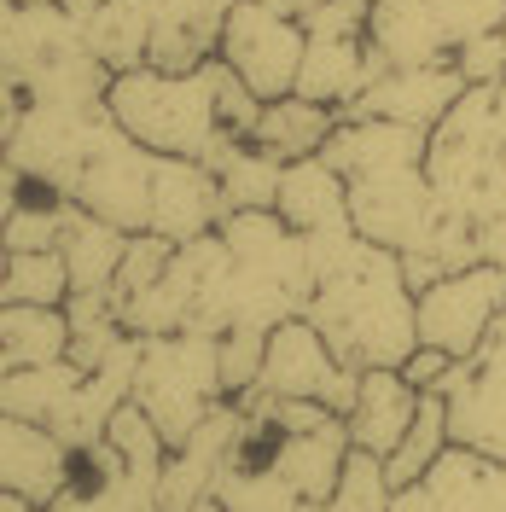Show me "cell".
<instances>
[{"instance_id": "40", "label": "cell", "mask_w": 506, "mask_h": 512, "mask_svg": "<svg viewBox=\"0 0 506 512\" xmlns=\"http://www.w3.org/2000/svg\"><path fill=\"white\" fill-rule=\"evenodd\" d=\"M477 350H495V355H506V309L495 315V326H489V338H483Z\"/></svg>"}, {"instance_id": "22", "label": "cell", "mask_w": 506, "mask_h": 512, "mask_svg": "<svg viewBox=\"0 0 506 512\" xmlns=\"http://www.w3.org/2000/svg\"><path fill=\"white\" fill-rule=\"evenodd\" d=\"M332 128H338V111H332V105L303 99V94H285V99H262L251 140L262 146V152H274L280 163H297V158H315Z\"/></svg>"}, {"instance_id": "44", "label": "cell", "mask_w": 506, "mask_h": 512, "mask_svg": "<svg viewBox=\"0 0 506 512\" xmlns=\"http://www.w3.org/2000/svg\"><path fill=\"white\" fill-rule=\"evenodd\" d=\"M187 512H227V507L216 501V495H210V501H198V507H187Z\"/></svg>"}, {"instance_id": "2", "label": "cell", "mask_w": 506, "mask_h": 512, "mask_svg": "<svg viewBox=\"0 0 506 512\" xmlns=\"http://www.w3.org/2000/svg\"><path fill=\"white\" fill-rule=\"evenodd\" d=\"M222 59H204L192 70H158V64H134L111 76L105 111L134 134L140 146H152L163 158H204L216 163L233 146L222 123Z\"/></svg>"}, {"instance_id": "35", "label": "cell", "mask_w": 506, "mask_h": 512, "mask_svg": "<svg viewBox=\"0 0 506 512\" xmlns=\"http://www.w3.org/2000/svg\"><path fill=\"white\" fill-rule=\"evenodd\" d=\"M367 12L373 0H320L315 12L303 18L309 35H367Z\"/></svg>"}, {"instance_id": "19", "label": "cell", "mask_w": 506, "mask_h": 512, "mask_svg": "<svg viewBox=\"0 0 506 512\" xmlns=\"http://www.w3.org/2000/svg\"><path fill=\"white\" fill-rule=\"evenodd\" d=\"M53 512H163L158 478L134 472L111 443H94L76 454V489Z\"/></svg>"}, {"instance_id": "45", "label": "cell", "mask_w": 506, "mask_h": 512, "mask_svg": "<svg viewBox=\"0 0 506 512\" xmlns=\"http://www.w3.org/2000/svg\"><path fill=\"white\" fill-rule=\"evenodd\" d=\"M12 6H47V0H12Z\"/></svg>"}, {"instance_id": "26", "label": "cell", "mask_w": 506, "mask_h": 512, "mask_svg": "<svg viewBox=\"0 0 506 512\" xmlns=\"http://www.w3.org/2000/svg\"><path fill=\"white\" fill-rule=\"evenodd\" d=\"M82 35L111 70H134L152 53V0H105L94 18H82Z\"/></svg>"}, {"instance_id": "31", "label": "cell", "mask_w": 506, "mask_h": 512, "mask_svg": "<svg viewBox=\"0 0 506 512\" xmlns=\"http://www.w3.org/2000/svg\"><path fill=\"white\" fill-rule=\"evenodd\" d=\"M70 297V268H64V251H12L6 256V303H47V309H64Z\"/></svg>"}, {"instance_id": "39", "label": "cell", "mask_w": 506, "mask_h": 512, "mask_svg": "<svg viewBox=\"0 0 506 512\" xmlns=\"http://www.w3.org/2000/svg\"><path fill=\"white\" fill-rule=\"evenodd\" d=\"M12 30H18V6L0 0V59H6V47H12Z\"/></svg>"}, {"instance_id": "36", "label": "cell", "mask_w": 506, "mask_h": 512, "mask_svg": "<svg viewBox=\"0 0 506 512\" xmlns=\"http://www.w3.org/2000/svg\"><path fill=\"white\" fill-rule=\"evenodd\" d=\"M448 373H454V355L437 350V344H413V355L402 361V379H408L413 390H443Z\"/></svg>"}, {"instance_id": "13", "label": "cell", "mask_w": 506, "mask_h": 512, "mask_svg": "<svg viewBox=\"0 0 506 512\" xmlns=\"http://www.w3.org/2000/svg\"><path fill=\"white\" fill-rule=\"evenodd\" d=\"M466 94V76L454 59L437 64H384L379 76L367 82V94L355 99L349 111L338 117H390V123H408V128H431L454 111V99Z\"/></svg>"}, {"instance_id": "18", "label": "cell", "mask_w": 506, "mask_h": 512, "mask_svg": "<svg viewBox=\"0 0 506 512\" xmlns=\"http://www.w3.org/2000/svg\"><path fill=\"white\" fill-rule=\"evenodd\" d=\"M419 396L425 390H413L402 379V367H361V390H355V402H349V443L367 448V454H390V448L408 437L413 414H419Z\"/></svg>"}, {"instance_id": "25", "label": "cell", "mask_w": 506, "mask_h": 512, "mask_svg": "<svg viewBox=\"0 0 506 512\" xmlns=\"http://www.w3.org/2000/svg\"><path fill=\"white\" fill-rule=\"evenodd\" d=\"M76 384H82V367H76L70 355L41 361V367H18V373H6V379H0V414L53 425V419L64 414V402L76 396Z\"/></svg>"}, {"instance_id": "29", "label": "cell", "mask_w": 506, "mask_h": 512, "mask_svg": "<svg viewBox=\"0 0 506 512\" xmlns=\"http://www.w3.org/2000/svg\"><path fill=\"white\" fill-rule=\"evenodd\" d=\"M64 320H70V361H76L82 373H94L99 361L128 338L111 291H70V297H64Z\"/></svg>"}, {"instance_id": "41", "label": "cell", "mask_w": 506, "mask_h": 512, "mask_svg": "<svg viewBox=\"0 0 506 512\" xmlns=\"http://www.w3.org/2000/svg\"><path fill=\"white\" fill-rule=\"evenodd\" d=\"M268 6H280V12H291V18H309L320 0H268Z\"/></svg>"}, {"instance_id": "12", "label": "cell", "mask_w": 506, "mask_h": 512, "mask_svg": "<svg viewBox=\"0 0 506 512\" xmlns=\"http://www.w3.org/2000/svg\"><path fill=\"white\" fill-rule=\"evenodd\" d=\"M390 512H506V460L448 443L431 472L390 495Z\"/></svg>"}, {"instance_id": "30", "label": "cell", "mask_w": 506, "mask_h": 512, "mask_svg": "<svg viewBox=\"0 0 506 512\" xmlns=\"http://www.w3.org/2000/svg\"><path fill=\"white\" fill-rule=\"evenodd\" d=\"M454 443L448 437V402H443V390H425L419 396V414H413L408 425V437L384 454V472H390V489H402V483H413L419 472H431L437 466V454Z\"/></svg>"}, {"instance_id": "27", "label": "cell", "mask_w": 506, "mask_h": 512, "mask_svg": "<svg viewBox=\"0 0 506 512\" xmlns=\"http://www.w3.org/2000/svg\"><path fill=\"white\" fill-rule=\"evenodd\" d=\"M216 501L227 512H303L309 501L268 466V454H233L216 478Z\"/></svg>"}, {"instance_id": "16", "label": "cell", "mask_w": 506, "mask_h": 512, "mask_svg": "<svg viewBox=\"0 0 506 512\" xmlns=\"http://www.w3.org/2000/svg\"><path fill=\"white\" fill-rule=\"evenodd\" d=\"M349 454H355L349 425H344V414H332V419H320V425H309V431H280L274 448H268V466H274L309 507H320V501L338 489Z\"/></svg>"}, {"instance_id": "28", "label": "cell", "mask_w": 506, "mask_h": 512, "mask_svg": "<svg viewBox=\"0 0 506 512\" xmlns=\"http://www.w3.org/2000/svg\"><path fill=\"white\" fill-rule=\"evenodd\" d=\"M216 175H222V192H227V216L233 210H274V198H280V175L285 163L274 152H262L256 140H233L222 158L210 163Z\"/></svg>"}, {"instance_id": "21", "label": "cell", "mask_w": 506, "mask_h": 512, "mask_svg": "<svg viewBox=\"0 0 506 512\" xmlns=\"http://www.w3.org/2000/svg\"><path fill=\"white\" fill-rule=\"evenodd\" d=\"M59 251H64V268H70V291H111L117 268H123V251H128V227L70 204Z\"/></svg>"}, {"instance_id": "42", "label": "cell", "mask_w": 506, "mask_h": 512, "mask_svg": "<svg viewBox=\"0 0 506 512\" xmlns=\"http://www.w3.org/2000/svg\"><path fill=\"white\" fill-rule=\"evenodd\" d=\"M0 512H53V507H35V501H18V495H0Z\"/></svg>"}, {"instance_id": "37", "label": "cell", "mask_w": 506, "mask_h": 512, "mask_svg": "<svg viewBox=\"0 0 506 512\" xmlns=\"http://www.w3.org/2000/svg\"><path fill=\"white\" fill-rule=\"evenodd\" d=\"M18 198H24V175L0 158V239H6V216L18 210Z\"/></svg>"}, {"instance_id": "34", "label": "cell", "mask_w": 506, "mask_h": 512, "mask_svg": "<svg viewBox=\"0 0 506 512\" xmlns=\"http://www.w3.org/2000/svg\"><path fill=\"white\" fill-rule=\"evenodd\" d=\"M262 355H268V332L256 326H233L222 332V390L227 396H245L262 373Z\"/></svg>"}, {"instance_id": "15", "label": "cell", "mask_w": 506, "mask_h": 512, "mask_svg": "<svg viewBox=\"0 0 506 512\" xmlns=\"http://www.w3.org/2000/svg\"><path fill=\"white\" fill-rule=\"evenodd\" d=\"M227 222V192L222 175L204 158H163L158 152V175H152V222L146 233H163L175 245L204 239Z\"/></svg>"}, {"instance_id": "14", "label": "cell", "mask_w": 506, "mask_h": 512, "mask_svg": "<svg viewBox=\"0 0 506 512\" xmlns=\"http://www.w3.org/2000/svg\"><path fill=\"white\" fill-rule=\"evenodd\" d=\"M448 402V437L460 448H477L489 460H506V355L477 350L454 361L443 384Z\"/></svg>"}, {"instance_id": "11", "label": "cell", "mask_w": 506, "mask_h": 512, "mask_svg": "<svg viewBox=\"0 0 506 512\" xmlns=\"http://www.w3.org/2000/svg\"><path fill=\"white\" fill-rule=\"evenodd\" d=\"M70 489H76V448L41 419L0 414V495L59 507Z\"/></svg>"}, {"instance_id": "5", "label": "cell", "mask_w": 506, "mask_h": 512, "mask_svg": "<svg viewBox=\"0 0 506 512\" xmlns=\"http://www.w3.org/2000/svg\"><path fill=\"white\" fill-rule=\"evenodd\" d=\"M117 134V117L105 105H88V111H70V105H24L12 134L0 140V158L12 163L30 187H47L70 198L76 175L88 169L99 146Z\"/></svg>"}, {"instance_id": "20", "label": "cell", "mask_w": 506, "mask_h": 512, "mask_svg": "<svg viewBox=\"0 0 506 512\" xmlns=\"http://www.w3.org/2000/svg\"><path fill=\"white\" fill-rule=\"evenodd\" d=\"M274 210H280L285 222L297 227V233H332V227H355V222H349V181H344V175H338L326 158H320V152H315V158L285 163Z\"/></svg>"}, {"instance_id": "10", "label": "cell", "mask_w": 506, "mask_h": 512, "mask_svg": "<svg viewBox=\"0 0 506 512\" xmlns=\"http://www.w3.org/2000/svg\"><path fill=\"white\" fill-rule=\"evenodd\" d=\"M152 175H158V152L140 146L134 134H123V123H117V134L76 175L70 204H82V210H94V216L128 227V233H146V222H152Z\"/></svg>"}, {"instance_id": "43", "label": "cell", "mask_w": 506, "mask_h": 512, "mask_svg": "<svg viewBox=\"0 0 506 512\" xmlns=\"http://www.w3.org/2000/svg\"><path fill=\"white\" fill-rule=\"evenodd\" d=\"M59 6H70L76 18H94V12H99V6H105V0H59Z\"/></svg>"}, {"instance_id": "9", "label": "cell", "mask_w": 506, "mask_h": 512, "mask_svg": "<svg viewBox=\"0 0 506 512\" xmlns=\"http://www.w3.org/2000/svg\"><path fill=\"white\" fill-rule=\"evenodd\" d=\"M349 222L373 245L413 251L431 227L443 222V198L431 187L425 163H396V169H373V175L349 181Z\"/></svg>"}, {"instance_id": "33", "label": "cell", "mask_w": 506, "mask_h": 512, "mask_svg": "<svg viewBox=\"0 0 506 512\" xmlns=\"http://www.w3.org/2000/svg\"><path fill=\"white\" fill-rule=\"evenodd\" d=\"M169 256H175V239H163V233H128L123 268H117V280H111V303H123V297H134V291H146L163 268H169Z\"/></svg>"}, {"instance_id": "23", "label": "cell", "mask_w": 506, "mask_h": 512, "mask_svg": "<svg viewBox=\"0 0 506 512\" xmlns=\"http://www.w3.org/2000/svg\"><path fill=\"white\" fill-rule=\"evenodd\" d=\"M111 64L99 59L94 47H76V53H59L41 70H30L18 88H24V105H70V111H88V105H105L111 94Z\"/></svg>"}, {"instance_id": "6", "label": "cell", "mask_w": 506, "mask_h": 512, "mask_svg": "<svg viewBox=\"0 0 506 512\" xmlns=\"http://www.w3.org/2000/svg\"><path fill=\"white\" fill-rule=\"evenodd\" d=\"M361 390V367H349L344 355L326 344L309 315L285 320L268 332V355H262V373L245 396H268V402H326L332 414H349Z\"/></svg>"}, {"instance_id": "8", "label": "cell", "mask_w": 506, "mask_h": 512, "mask_svg": "<svg viewBox=\"0 0 506 512\" xmlns=\"http://www.w3.org/2000/svg\"><path fill=\"white\" fill-rule=\"evenodd\" d=\"M501 309H506V268L472 262V268H454L443 280H431L413 297V326H419V344H437L454 361H466L489 338Z\"/></svg>"}, {"instance_id": "1", "label": "cell", "mask_w": 506, "mask_h": 512, "mask_svg": "<svg viewBox=\"0 0 506 512\" xmlns=\"http://www.w3.org/2000/svg\"><path fill=\"white\" fill-rule=\"evenodd\" d=\"M303 245H309V274H315L303 315L326 332V344L349 367H402L419 344L402 251L373 245L355 227L303 233Z\"/></svg>"}, {"instance_id": "3", "label": "cell", "mask_w": 506, "mask_h": 512, "mask_svg": "<svg viewBox=\"0 0 506 512\" xmlns=\"http://www.w3.org/2000/svg\"><path fill=\"white\" fill-rule=\"evenodd\" d=\"M425 175L448 216L472 222L506 216V82H483L454 99L443 123L431 128Z\"/></svg>"}, {"instance_id": "24", "label": "cell", "mask_w": 506, "mask_h": 512, "mask_svg": "<svg viewBox=\"0 0 506 512\" xmlns=\"http://www.w3.org/2000/svg\"><path fill=\"white\" fill-rule=\"evenodd\" d=\"M70 355V320L47 303H0V379Z\"/></svg>"}, {"instance_id": "32", "label": "cell", "mask_w": 506, "mask_h": 512, "mask_svg": "<svg viewBox=\"0 0 506 512\" xmlns=\"http://www.w3.org/2000/svg\"><path fill=\"white\" fill-rule=\"evenodd\" d=\"M390 472H384L379 454H367V448H355L344 466V478H338V489L320 501L315 512H390Z\"/></svg>"}, {"instance_id": "7", "label": "cell", "mask_w": 506, "mask_h": 512, "mask_svg": "<svg viewBox=\"0 0 506 512\" xmlns=\"http://www.w3.org/2000/svg\"><path fill=\"white\" fill-rule=\"evenodd\" d=\"M303 47H309L303 18H291V12L268 6V0H233L216 59H222L256 99H285V94H297Z\"/></svg>"}, {"instance_id": "38", "label": "cell", "mask_w": 506, "mask_h": 512, "mask_svg": "<svg viewBox=\"0 0 506 512\" xmlns=\"http://www.w3.org/2000/svg\"><path fill=\"white\" fill-rule=\"evenodd\" d=\"M18 111H24V88L0 70V140L12 134V123H18Z\"/></svg>"}, {"instance_id": "4", "label": "cell", "mask_w": 506, "mask_h": 512, "mask_svg": "<svg viewBox=\"0 0 506 512\" xmlns=\"http://www.w3.org/2000/svg\"><path fill=\"white\" fill-rule=\"evenodd\" d=\"M134 402L163 431V443L181 448L227 402L222 338L216 332H163V338H146L140 373H134Z\"/></svg>"}, {"instance_id": "17", "label": "cell", "mask_w": 506, "mask_h": 512, "mask_svg": "<svg viewBox=\"0 0 506 512\" xmlns=\"http://www.w3.org/2000/svg\"><path fill=\"white\" fill-rule=\"evenodd\" d=\"M379 70H384V53L367 35H309L303 70H297V94L320 99L332 111H349Z\"/></svg>"}]
</instances>
